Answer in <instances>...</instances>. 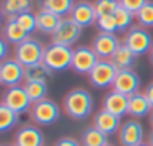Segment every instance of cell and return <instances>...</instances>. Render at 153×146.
Masks as SVG:
<instances>
[{
	"label": "cell",
	"mask_w": 153,
	"mask_h": 146,
	"mask_svg": "<svg viewBox=\"0 0 153 146\" xmlns=\"http://www.w3.org/2000/svg\"><path fill=\"white\" fill-rule=\"evenodd\" d=\"M152 110V104L149 103V100H147L144 93L138 91V93L128 97V115L132 116L134 119L144 118V116L150 115Z\"/></svg>",
	"instance_id": "obj_18"
},
{
	"label": "cell",
	"mask_w": 153,
	"mask_h": 146,
	"mask_svg": "<svg viewBox=\"0 0 153 146\" xmlns=\"http://www.w3.org/2000/svg\"><path fill=\"white\" fill-rule=\"evenodd\" d=\"M119 1H120V6H122V7L128 9L129 12H132V13L135 15L149 0H119Z\"/></svg>",
	"instance_id": "obj_33"
},
{
	"label": "cell",
	"mask_w": 153,
	"mask_h": 146,
	"mask_svg": "<svg viewBox=\"0 0 153 146\" xmlns=\"http://www.w3.org/2000/svg\"><path fill=\"white\" fill-rule=\"evenodd\" d=\"M150 124H152V127H153V110H152V113H150Z\"/></svg>",
	"instance_id": "obj_39"
},
{
	"label": "cell",
	"mask_w": 153,
	"mask_h": 146,
	"mask_svg": "<svg viewBox=\"0 0 153 146\" xmlns=\"http://www.w3.org/2000/svg\"><path fill=\"white\" fill-rule=\"evenodd\" d=\"M70 18L73 21H76L82 28H85V27H89L92 24H97L98 15H97L94 3H89L86 0H80V1L74 3V6L70 12Z\"/></svg>",
	"instance_id": "obj_14"
},
{
	"label": "cell",
	"mask_w": 153,
	"mask_h": 146,
	"mask_svg": "<svg viewBox=\"0 0 153 146\" xmlns=\"http://www.w3.org/2000/svg\"><path fill=\"white\" fill-rule=\"evenodd\" d=\"M25 81V67L15 58H6L0 63V84L4 87H16Z\"/></svg>",
	"instance_id": "obj_9"
},
{
	"label": "cell",
	"mask_w": 153,
	"mask_h": 146,
	"mask_svg": "<svg viewBox=\"0 0 153 146\" xmlns=\"http://www.w3.org/2000/svg\"><path fill=\"white\" fill-rule=\"evenodd\" d=\"M123 43L131 49L137 57L146 55L153 48L152 34L141 25H132L123 37Z\"/></svg>",
	"instance_id": "obj_4"
},
{
	"label": "cell",
	"mask_w": 153,
	"mask_h": 146,
	"mask_svg": "<svg viewBox=\"0 0 153 146\" xmlns=\"http://www.w3.org/2000/svg\"><path fill=\"white\" fill-rule=\"evenodd\" d=\"M3 37L6 39L7 43H12V45H19L21 42H24L27 37H30L25 30L18 24L16 18H7L4 27H3Z\"/></svg>",
	"instance_id": "obj_20"
},
{
	"label": "cell",
	"mask_w": 153,
	"mask_h": 146,
	"mask_svg": "<svg viewBox=\"0 0 153 146\" xmlns=\"http://www.w3.org/2000/svg\"><path fill=\"white\" fill-rule=\"evenodd\" d=\"M149 57H150V61L153 63V48L150 49V52H149Z\"/></svg>",
	"instance_id": "obj_38"
},
{
	"label": "cell",
	"mask_w": 153,
	"mask_h": 146,
	"mask_svg": "<svg viewBox=\"0 0 153 146\" xmlns=\"http://www.w3.org/2000/svg\"><path fill=\"white\" fill-rule=\"evenodd\" d=\"M97 27L100 28V31L102 33H116L117 31V24L113 15H102L98 16L97 19Z\"/></svg>",
	"instance_id": "obj_32"
},
{
	"label": "cell",
	"mask_w": 153,
	"mask_h": 146,
	"mask_svg": "<svg viewBox=\"0 0 153 146\" xmlns=\"http://www.w3.org/2000/svg\"><path fill=\"white\" fill-rule=\"evenodd\" d=\"M135 19L138 22V25L144 27V28H150L153 27V1H147L137 13H135Z\"/></svg>",
	"instance_id": "obj_29"
},
{
	"label": "cell",
	"mask_w": 153,
	"mask_h": 146,
	"mask_svg": "<svg viewBox=\"0 0 153 146\" xmlns=\"http://www.w3.org/2000/svg\"><path fill=\"white\" fill-rule=\"evenodd\" d=\"M31 6H33L31 0H3L1 12L7 18H13V16H18L19 13L28 12Z\"/></svg>",
	"instance_id": "obj_22"
},
{
	"label": "cell",
	"mask_w": 153,
	"mask_h": 146,
	"mask_svg": "<svg viewBox=\"0 0 153 146\" xmlns=\"http://www.w3.org/2000/svg\"><path fill=\"white\" fill-rule=\"evenodd\" d=\"M1 15H3V12H1V7H0V24H1Z\"/></svg>",
	"instance_id": "obj_40"
},
{
	"label": "cell",
	"mask_w": 153,
	"mask_h": 146,
	"mask_svg": "<svg viewBox=\"0 0 153 146\" xmlns=\"http://www.w3.org/2000/svg\"><path fill=\"white\" fill-rule=\"evenodd\" d=\"M144 94H146V97H147V100H149V103L152 104V107H153V82H150V84L147 85Z\"/></svg>",
	"instance_id": "obj_36"
},
{
	"label": "cell",
	"mask_w": 153,
	"mask_h": 146,
	"mask_svg": "<svg viewBox=\"0 0 153 146\" xmlns=\"http://www.w3.org/2000/svg\"><path fill=\"white\" fill-rule=\"evenodd\" d=\"M45 136L39 127L25 124L15 133L13 146H43Z\"/></svg>",
	"instance_id": "obj_15"
},
{
	"label": "cell",
	"mask_w": 153,
	"mask_h": 146,
	"mask_svg": "<svg viewBox=\"0 0 153 146\" xmlns=\"http://www.w3.org/2000/svg\"><path fill=\"white\" fill-rule=\"evenodd\" d=\"M71 60H73V48L49 43L45 48L43 55V64L48 66L52 72H64L67 69H71Z\"/></svg>",
	"instance_id": "obj_2"
},
{
	"label": "cell",
	"mask_w": 153,
	"mask_h": 146,
	"mask_svg": "<svg viewBox=\"0 0 153 146\" xmlns=\"http://www.w3.org/2000/svg\"><path fill=\"white\" fill-rule=\"evenodd\" d=\"M18 118L19 115L10 110L4 103H0V133H7L13 130L18 124Z\"/></svg>",
	"instance_id": "obj_27"
},
{
	"label": "cell",
	"mask_w": 153,
	"mask_h": 146,
	"mask_svg": "<svg viewBox=\"0 0 153 146\" xmlns=\"http://www.w3.org/2000/svg\"><path fill=\"white\" fill-rule=\"evenodd\" d=\"M113 16L117 24V31H128L132 27V21L135 18V15L132 12H129L128 9H125L122 6L117 7V10L113 13Z\"/></svg>",
	"instance_id": "obj_28"
},
{
	"label": "cell",
	"mask_w": 153,
	"mask_h": 146,
	"mask_svg": "<svg viewBox=\"0 0 153 146\" xmlns=\"http://www.w3.org/2000/svg\"><path fill=\"white\" fill-rule=\"evenodd\" d=\"M62 107L70 118L82 121L91 115L94 107V98L91 93L86 91L85 88H74L65 94Z\"/></svg>",
	"instance_id": "obj_1"
},
{
	"label": "cell",
	"mask_w": 153,
	"mask_h": 146,
	"mask_svg": "<svg viewBox=\"0 0 153 146\" xmlns=\"http://www.w3.org/2000/svg\"><path fill=\"white\" fill-rule=\"evenodd\" d=\"M80 143L82 146H105L108 143V136L92 125L83 130Z\"/></svg>",
	"instance_id": "obj_23"
},
{
	"label": "cell",
	"mask_w": 153,
	"mask_h": 146,
	"mask_svg": "<svg viewBox=\"0 0 153 146\" xmlns=\"http://www.w3.org/2000/svg\"><path fill=\"white\" fill-rule=\"evenodd\" d=\"M117 72L119 69L111 63V60H100L88 75L89 84L95 88H108L113 85Z\"/></svg>",
	"instance_id": "obj_6"
},
{
	"label": "cell",
	"mask_w": 153,
	"mask_h": 146,
	"mask_svg": "<svg viewBox=\"0 0 153 146\" xmlns=\"http://www.w3.org/2000/svg\"><path fill=\"white\" fill-rule=\"evenodd\" d=\"M120 119H122V118H119V116H116V115H113V113H110V112L101 109V110H100L98 113H95V116H94V127L98 128L100 131H102V133L107 134V136H113V134H116V133L120 130V127H122Z\"/></svg>",
	"instance_id": "obj_16"
},
{
	"label": "cell",
	"mask_w": 153,
	"mask_h": 146,
	"mask_svg": "<svg viewBox=\"0 0 153 146\" xmlns=\"http://www.w3.org/2000/svg\"><path fill=\"white\" fill-rule=\"evenodd\" d=\"M119 142L122 146H138L144 143V127L137 119H128L119 130Z\"/></svg>",
	"instance_id": "obj_12"
},
{
	"label": "cell",
	"mask_w": 153,
	"mask_h": 146,
	"mask_svg": "<svg viewBox=\"0 0 153 146\" xmlns=\"http://www.w3.org/2000/svg\"><path fill=\"white\" fill-rule=\"evenodd\" d=\"M119 45H120V40L113 33L100 31L92 40V49L95 51L100 60H110L113 54L116 52V49L119 48Z\"/></svg>",
	"instance_id": "obj_13"
},
{
	"label": "cell",
	"mask_w": 153,
	"mask_h": 146,
	"mask_svg": "<svg viewBox=\"0 0 153 146\" xmlns=\"http://www.w3.org/2000/svg\"><path fill=\"white\" fill-rule=\"evenodd\" d=\"M147 143L150 146H153V130L149 133V137H147Z\"/></svg>",
	"instance_id": "obj_37"
},
{
	"label": "cell",
	"mask_w": 153,
	"mask_h": 146,
	"mask_svg": "<svg viewBox=\"0 0 153 146\" xmlns=\"http://www.w3.org/2000/svg\"><path fill=\"white\" fill-rule=\"evenodd\" d=\"M82 27L73 21L70 16H65L61 19L59 25L56 27V30L52 34V43H58V45H64V46H73L79 37L82 36Z\"/></svg>",
	"instance_id": "obj_7"
},
{
	"label": "cell",
	"mask_w": 153,
	"mask_h": 146,
	"mask_svg": "<svg viewBox=\"0 0 153 146\" xmlns=\"http://www.w3.org/2000/svg\"><path fill=\"white\" fill-rule=\"evenodd\" d=\"M59 115H61L59 106L51 98L40 100V101L34 103L31 106V109H30L31 119L37 125H42V127H48V125L55 124L58 121Z\"/></svg>",
	"instance_id": "obj_5"
},
{
	"label": "cell",
	"mask_w": 153,
	"mask_h": 146,
	"mask_svg": "<svg viewBox=\"0 0 153 146\" xmlns=\"http://www.w3.org/2000/svg\"><path fill=\"white\" fill-rule=\"evenodd\" d=\"M18 24L25 30V33L30 36L31 33H34L37 30V21H36V13H33L31 10L28 12H24V13H19L18 16H15Z\"/></svg>",
	"instance_id": "obj_30"
},
{
	"label": "cell",
	"mask_w": 153,
	"mask_h": 146,
	"mask_svg": "<svg viewBox=\"0 0 153 146\" xmlns=\"http://www.w3.org/2000/svg\"><path fill=\"white\" fill-rule=\"evenodd\" d=\"M105 146H116V145H113V143H107Z\"/></svg>",
	"instance_id": "obj_42"
},
{
	"label": "cell",
	"mask_w": 153,
	"mask_h": 146,
	"mask_svg": "<svg viewBox=\"0 0 153 146\" xmlns=\"http://www.w3.org/2000/svg\"><path fill=\"white\" fill-rule=\"evenodd\" d=\"M10 110H13L16 115H22L30 112L33 103L27 96V91L24 85H16V87H9L4 94H3V101Z\"/></svg>",
	"instance_id": "obj_10"
},
{
	"label": "cell",
	"mask_w": 153,
	"mask_h": 146,
	"mask_svg": "<svg viewBox=\"0 0 153 146\" xmlns=\"http://www.w3.org/2000/svg\"><path fill=\"white\" fill-rule=\"evenodd\" d=\"M140 85H141V81H140V76L137 75V72H134V69H126V70L117 72L111 88H113V91H117V93L129 97L140 91Z\"/></svg>",
	"instance_id": "obj_11"
},
{
	"label": "cell",
	"mask_w": 153,
	"mask_h": 146,
	"mask_svg": "<svg viewBox=\"0 0 153 146\" xmlns=\"http://www.w3.org/2000/svg\"><path fill=\"white\" fill-rule=\"evenodd\" d=\"M110 60H111V63H113L119 70H126V69H132V67L135 66V63H137V55L122 42Z\"/></svg>",
	"instance_id": "obj_21"
},
{
	"label": "cell",
	"mask_w": 153,
	"mask_h": 146,
	"mask_svg": "<svg viewBox=\"0 0 153 146\" xmlns=\"http://www.w3.org/2000/svg\"><path fill=\"white\" fill-rule=\"evenodd\" d=\"M73 6H74V0H42L43 9L51 10L53 13L59 15L61 18H65L67 15H70Z\"/></svg>",
	"instance_id": "obj_24"
},
{
	"label": "cell",
	"mask_w": 153,
	"mask_h": 146,
	"mask_svg": "<svg viewBox=\"0 0 153 146\" xmlns=\"http://www.w3.org/2000/svg\"><path fill=\"white\" fill-rule=\"evenodd\" d=\"M138 146H150L149 143H141V145H138Z\"/></svg>",
	"instance_id": "obj_41"
},
{
	"label": "cell",
	"mask_w": 153,
	"mask_h": 146,
	"mask_svg": "<svg viewBox=\"0 0 153 146\" xmlns=\"http://www.w3.org/2000/svg\"><path fill=\"white\" fill-rule=\"evenodd\" d=\"M61 16L53 13L51 10H46V9H40L37 13H36V21H37V30L45 33V34H53V31L56 30V27L59 25L61 22Z\"/></svg>",
	"instance_id": "obj_19"
},
{
	"label": "cell",
	"mask_w": 153,
	"mask_h": 146,
	"mask_svg": "<svg viewBox=\"0 0 153 146\" xmlns=\"http://www.w3.org/2000/svg\"><path fill=\"white\" fill-rule=\"evenodd\" d=\"M102 109L119 118L128 115V96L111 90L102 100Z\"/></svg>",
	"instance_id": "obj_17"
},
{
	"label": "cell",
	"mask_w": 153,
	"mask_h": 146,
	"mask_svg": "<svg viewBox=\"0 0 153 146\" xmlns=\"http://www.w3.org/2000/svg\"><path fill=\"white\" fill-rule=\"evenodd\" d=\"M53 146H82V143L77 142V140L73 139V137H61V139H58V140L55 142Z\"/></svg>",
	"instance_id": "obj_34"
},
{
	"label": "cell",
	"mask_w": 153,
	"mask_h": 146,
	"mask_svg": "<svg viewBox=\"0 0 153 146\" xmlns=\"http://www.w3.org/2000/svg\"><path fill=\"white\" fill-rule=\"evenodd\" d=\"M52 72L48 66H45L43 63L34 64L31 67L25 69V82L27 81H37V82H48L52 78Z\"/></svg>",
	"instance_id": "obj_25"
},
{
	"label": "cell",
	"mask_w": 153,
	"mask_h": 146,
	"mask_svg": "<svg viewBox=\"0 0 153 146\" xmlns=\"http://www.w3.org/2000/svg\"><path fill=\"white\" fill-rule=\"evenodd\" d=\"M100 61L98 55L92 46H77L73 49V60H71V70L77 75H89L95 64Z\"/></svg>",
	"instance_id": "obj_8"
},
{
	"label": "cell",
	"mask_w": 153,
	"mask_h": 146,
	"mask_svg": "<svg viewBox=\"0 0 153 146\" xmlns=\"http://www.w3.org/2000/svg\"><path fill=\"white\" fill-rule=\"evenodd\" d=\"M94 6H95V10H97L98 16L113 15L117 10V7L120 6V1L119 0H95Z\"/></svg>",
	"instance_id": "obj_31"
},
{
	"label": "cell",
	"mask_w": 153,
	"mask_h": 146,
	"mask_svg": "<svg viewBox=\"0 0 153 146\" xmlns=\"http://www.w3.org/2000/svg\"><path fill=\"white\" fill-rule=\"evenodd\" d=\"M9 55V43L6 42L4 37H0V63L4 61Z\"/></svg>",
	"instance_id": "obj_35"
},
{
	"label": "cell",
	"mask_w": 153,
	"mask_h": 146,
	"mask_svg": "<svg viewBox=\"0 0 153 146\" xmlns=\"http://www.w3.org/2000/svg\"><path fill=\"white\" fill-rule=\"evenodd\" d=\"M25 91H27V96L30 98V101L34 104L40 100H45L48 98V85L46 82H37V81H27L25 85H24Z\"/></svg>",
	"instance_id": "obj_26"
},
{
	"label": "cell",
	"mask_w": 153,
	"mask_h": 146,
	"mask_svg": "<svg viewBox=\"0 0 153 146\" xmlns=\"http://www.w3.org/2000/svg\"><path fill=\"white\" fill-rule=\"evenodd\" d=\"M45 48L42 42H39L34 37H27L24 42L15 46V60H18L25 69L31 67L34 64L43 63Z\"/></svg>",
	"instance_id": "obj_3"
}]
</instances>
